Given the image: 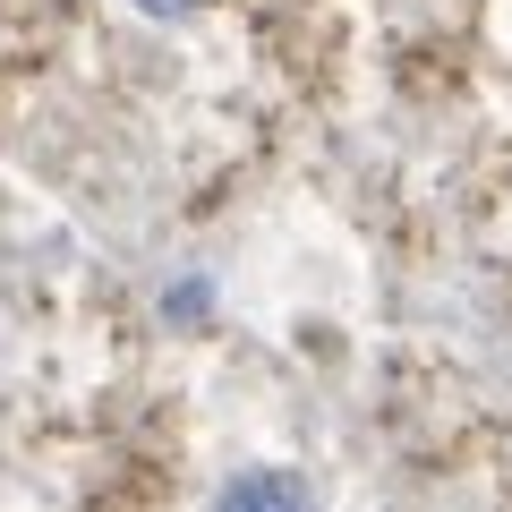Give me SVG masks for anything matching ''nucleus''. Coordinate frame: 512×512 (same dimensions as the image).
<instances>
[{"instance_id":"nucleus-1","label":"nucleus","mask_w":512,"mask_h":512,"mask_svg":"<svg viewBox=\"0 0 512 512\" xmlns=\"http://www.w3.org/2000/svg\"><path fill=\"white\" fill-rule=\"evenodd\" d=\"M214 512H316V487L299 470H239L222 478Z\"/></svg>"},{"instance_id":"nucleus-2","label":"nucleus","mask_w":512,"mask_h":512,"mask_svg":"<svg viewBox=\"0 0 512 512\" xmlns=\"http://www.w3.org/2000/svg\"><path fill=\"white\" fill-rule=\"evenodd\" d=\"M137 9H146V18H188L197 0H137Z\"/></svg>"}]
</instances>
